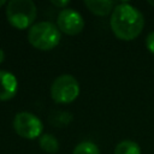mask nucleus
I'll return each mask as SVG.
<instances>
[{"label":"nucleus","instance_id":"obj_1","mask_svg":"<svg viewBox=\"0 0 154 154\" xmlns=\"http://www.w3.org/2000/svg\"><path fill=\"white\" fill-rule=\"evenodd\" d=\"M109 25L117 38L122 41H132L142 32L144 17L137 7L123 1L117 4L113 8Z\"/></svg>","mask_w":154,"mask_h":154},{"label":"nucleus","instance_id":"obj_2","mask_svg":"<svg viewBox=\"0 0 154 154\" xmlns=\"http://www.w3.org/2000/svg\"><path fill=\"white\" fill-rule=\"evenodd\" d=\"M61 40V32L57 24L49 20L34 23L28 30L29 43L38 51H51L55 48Z\"/></svg>","mask_w":154,"mask_h":154},{"label":"nucleus","instance_id":"obj_3","mask_svg":"<svg viewBox=\"0 0 154 154\" xmlns=\"http://www.w3.org/2000/svg\"><path fill=\"white\" fill-rule=\"evenodd\" d=\"M5 13L8 23L13 28L24 30L34 25L37 7L32 0H11L6 5Z\"/></svg>","mask_w":154,"mask_h":154},{"label":"nucleus","instance_id":"obj_4","mask_svg":"<svg viewBox=\"0 0 154 154\" xmlns=\"http://www.w3.org/2000/svg\"><path fill=\"white\" fill-rule=\"evenodd\" d=\"M79 93V83L76 77L70 73L59 75L51 84V97L57 103H71L78 97Z\"/></svg>","mask_w":154,"mask_h":154},{"label":"nucleus","instance_id":"obj_5","mask_svg":"<svg viewBox=\"0 0 154 154\" xmlns=\"http://www.w3.org/2000/svg\"><path fill=\"white\" fill-rule=\"evenodd\" d=\"M13 129L19 137L25 140H35L43 134V124L41 119L28 111H20L14 116Z\"/></svg>","mask_w":154,"mask_h":154},{"label":"nucleus","instance_id":"obj_6","mask_svg":"<svg viewBox=\"0 0 154 154\" xmlns=\"http://www.w3.org/2000/svg\"><path fill=\"white\" fill-rule=\"evenodd\" d=\"M57 26L60 32H64L66 35H78L84 28V19L77 10L66 7L64 10H60V12L58 13Z\"/></svg>","mask_w":154,"mask_h":154},{"label":"nucleus","instance_id":"obj_7","mask_svg":"<svg viewBox=\"0 0 154 154\" xmlns=\"http://www.w3.org/2000/svg\"><path fill=\"white\" fill-rule=\"evenodd\" d=\"M18 91V79L14 73L0 70V101H8Z\"/></svg>","mask_w":154,"mask_h":154},{"label":"nucleus","instance_id":"obj_8","mask_svg":"<svg viewBox=\"0 0 154 154\" xmlns=\"http://www.w3.org/2000/svg\"><path fill=\"white\" fill-rule=\"evenodd\" d=\"M84 5L91 13L103 17L112 13L117 4L112 0H85Z\"/></svg>","mask_w":154,"mask_h":154},{"label":"nucleus","instance_id":"obj_9","mask_svg":"<svg viewBox=\"0 0 154 154\" xmlns=\"http://www.w3.org/2000/svg\"><path fill=\"white\" fill-rule=\"evenodd\" d=\"M38 144L40 148L48 154H55L59 150V141L52 134H42L38 137Z\"/></svg>","mask_w":154,"mask_h":154},{"label":"nucleus","instance_id":"obj_10","mask_svg":"<svg viewBox=\"0 0 154 154\" xmlns=\"http://www.w3.org/2000/svg\"><path fill=\"white\" fill-rule=\"evenodd\" d=\"M141 153L142 152L140 144L131 140L120 141L114 148V154H141Z\"/></svg>","mask_w":154,"mask_h":154},{"label":"nucleus","instance_id":"obj_11","mask_svg":"<svg viewBox=\"0 0 154 154\" xmlns=\"http://www.w3.org/2000/svg\"><path fill=\"white\" fill-rule=\"evenodd\" d=\"M72 154H100V149L91 141H82L76 144Z\"/></svg>","mask_w":154,"mask_h":154},{"label":"nucleus","instance_id":"obj_12","mask_svg":"<svg viewBox=\"0 0 154 154\" xmlns=\"http://www.w3.org/2000/svg\"><path fill=\"white\" fill-rule=\"evenodd\" d=\"M72 120V114L66 111H55L51 114V122L55 126H66Z\"/></svg>","mask_w":154,"mask_h":154},{"label":"nucleus","instance_id":"obj_13","mask_svg":"<svg viewBox=\"0 0 154 154\" xmlns=\"http://www.w3.org/2000/svg\"><path fill=\"white\" fill-rule=\"evenodd\" d=\"M146 47L154 55V30L150 31L146 37Z\"/></svg>","mask_w":154,"mask_h":154},{"label":"nucleus","instance_id":"obj_14","mask_svg":"<svg viewBox=\"0 0 154 154\" xmlns=\"http://www.w3.org/2000/svg\"><path fill=\"white\" fill-rule=\"evenodd\" d=\"M51 4L55 7H59V8L64 10L70 5V1L69 0H51Z\"/></svg>","mask_w":154,"mask_h":154},{"label":"nucleus","instance_id":"obj_15","mask_svg":"<svg viewBox=\"0 0 154 154\" xmlns=\"http://www.w3.org/2000/svg\"><path fill=\"white\" fill-rule=\"evenodd\" d=\"M5 60V52L2 51V48H0V65L4 63Z\"/></svg>","mask_w":154,"mask_h":154},{"label":"nucleus","instance_id":"obj_16","mask_svg":"<svg viewBox=\"0 0 154 154\" xmlns=\"http://www.w3.org/2000/svg\"><path fill=\"white\" fill-rule=\"evenodd\" d=\"M4 5H7V2L5 0H0V7H2Z\"/></svg>","mask_w":154,"mask_h":154},{"label":"nucleus","instance_id":"obj_17","mask_svg":"<svg viewBox=\"0 0 154 154\" xmlns=\"http://www.w3.org/2000/svg\"><path fill=\"white\" fill-rule=\"evenodd\" d=\"M148 4H149L150 6H153V7H154V0H148Z\"/></svg>","mask_w":154,"mask_h":154}]
</instances>
